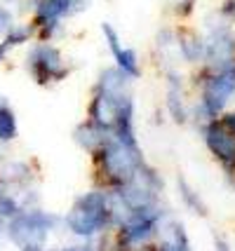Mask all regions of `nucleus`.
<instances>
[{"label":"nucleus","mask_w":235,"mask_h":251,"mask_svg":"<svg viewBox=\"0 0 235 251\" xmlns=\"http://www.w3.org/2000/svg\"><path fill=\"white\" fill-rule=\"evenodd\" d=\"M108 219H111V200L101 193H90L71 209L66 223L76 235H94L108 223Z\"/></svg>","instance_id":"f257e3e1"},{"label":"nucleus","mask_w":235,"mask_h":251,"mask_svg":"<svg viewBox=\"0 0 235 251\" xmlns=\"http://www.w3.org/2000/svg\"><path fill=\"white\" fill-rule=\"evenodd\" d=\"M226 127L235 134V115H228V118H226Z\"/></svg>","instance_id":"f3484780"},{"label":"nucleus","mask_w":235,"mask_h":251,"mask_svg":"<svg viewBox=\"0 0 235 251\" xmlns=\"http://www.w3.org/2000/svg\"><path fill=\"white\" fill-rule=\"evenodd\" d=\"M73 12L71 7V0H43L40 7H38V19L43 24H50L54 26L56 19H61L64 14Z\"/></svg>","instance_id":"6e6552de"},{"label":"nucleus","mask_w":235,"mask_h":251,"mask_svg":"<svg viewBox=\"0 0 235 251\" xmlns=\"http://www.w3.org/2000/svg\"><path fill=\"white\" fill-rule=\"evenodd\" d=\"M179 193H181V200H183V202H186L195 214L207 216V207H205V202H202L200 197H198V193L188 186V181H186V178H179Z\"/></svg>","instance_id":"f8f14e48"},{"label":"nucleus","mask_w":235,"mask_h":251,"mask_svg":"<svg viewBox=\"0 0 235 251\" xmlns=\"http://www.w3.org/2000/svg\"><path fill=\"white\" fill-rule=\"evenodd\" d=\"M28 66H31V73L38 77V82L56 80V77H64V73H66L59 52L50 45H43V47L33 50V54L28 59Z\"/></svg>","instance_id":"39448f33"},{"label":"nucleus","mask_w":235,"mask_h":251,"mask_svg":"<svg viewBox=\"0 0 235 251\" xmlns=\"http://www.w3.org/2000/svg\"><path fill=\"white\" fill-rule=\"evenodd\" d=\"M10 28H12V17H10V12L0 7V35H2V33H7Z\"/></svg>","instance_id":"dca6fc26"},{"label":"nucleus","mask_w":235,"mask_h":251,"mask_svg":"<svg viewBox=\"0 0 235 251\" xmlns=\"http://www.w3.org/2000/svg\"><path fill=\"white\" fill-rule=\"evenodd\" d=\"M17 214H19L17 202L10 200L7 195H0V216H2V219H10V216H17Z\"/></svg>","instance_id":"4468645a"},{"label":"nucleus","mask_w":235,"mask_h":251,"mask_svg":"<svg viewBox=\"0 0 235 251\" xmlns=\"http://www.w3.org/2000/svg\"><path fill=\"white\" fill-rule=\"evenodd\" d=\"M207 136V146L212 148V153L221 160V162L233 169L235 167V134L224 129V127H209L205 131Z\"/></svg>","instance_id":"0eeeda50"},{"label":"nucleus","mask_w":235,"mask_h":251,"mask_svg":"<svg viewBox=\"0 0 235 251\" xmlns=\"http://www.w3.org/2000/svg\"><path fill=\"white\" fill-rule=\"evenodd\" d=\"M17 136V122L7 106L0 103V141H10Z\"/></svg>","instance_id":"ddd939ff"},{"label":"nucleus","mask_w":235,"mask_h":251,"mask_svg":"<svg viewBox=\"0 0 235 251\" xmlns=\"http://www.w3.org/2000/svg\"><path fill=\"white\" fill-rule=\"evenodd\" d=\"M231 56H233V40L228 38V33L216 35L209 43V59L216 64V61H231Z\"/></svg>","instance_id":"9b49d317"},{"label":"nucleus","mask_w":235,"mask_h":251,"mask_svg":"<svg viewBox=\"0 0 235 251\" xmlns=\"http://www.w3.org/2000/svg\"><path fill=\"white\" fill-rule=\"evenodd\" d=\"M157 221H160V211L153 204L141 207V209H132V214L127 216V223H125V228H123V240L127 244L144 242L156 230Z\"/></svg>","instance_id":"20e7f679"},{"label":"nucleus","mask_w":235,"mask_h":251,"mask_svg":"<svg viewBox=\"0 0 235 251\" xmlns=\"http://www.w3.org/2000/svg\"><path fill=\"white\" fill-rule=\"evenodd\" d=\"M141 157L136 148L125 146L123 141H108L104 146V172L118 183H127L139 172Z\"/></svg>","instance_id":"7ed1b4c3"},{"label":"nucleus","mask_w":235,"mask_h":251,"mask_svg":"<svg viewBox=\"0 0 235 251\" xmlns=\"http://www.w3.org/2000/svg\"><path fill=\"white\" fill-rule=\"evenodd\" d=\"M68 251H94V249H90V247H73V249H68Z\"/></svg>","instance_id":"a211bd4d"},{"label":"nucleus","mask_w":235,"mask_h":251,"mask_svg":"<svg viewBox=\"0 0 235 251\" xmlns=\"http://www.w3.org/2000/svg\"><path fill=\"white\" fill-rule=\"evenodd\" d=\"M76 141L80 143V146H85L87 151H97V148H101L104 143H106V136H104V127H80L78 131H76Z\"/></svg>","instance_id":"9d476101"},{"label":"nucleus","mask_w":235,"mask_h":251,"mask_svg":"<svg viewBox=\"0 0 235 251\" xmlns=\"http://www.w3.org/2000/svg\"><path fill=\"white\" fill-rule=\"evenodd\" d=\"M233 92H235V66H231V68H226L221 75L209 80V85L205 89V108L209 113L221 110V106L231 99Z\"/></svg>","instance_id":"423d86ee"},{"label":"nucleus","mask_w":235,"mask_h":251,"mask_svg":"<svg viewBox=\"0 0 235 251\" xmlns=\"http://www.w3.org/2000/svg\"><path fill=\"white\" fill-rule=\"evenodd\" d=\"M52 219L43 211H31V214H17L10 223V237L14 244H19L22 251H43L50 232Z\"/></svg>","instance_id":"f03ea898"},{"label":"nucleus","mask_w":235,"mask_h":251,"mask_svg":"<svg viewBox=\"0 0 235 251\" xmlns=\"http://www.w3.org/2000/svg\"><path fill=\"white\" fill-rule=\"evenodd\" d=\"M162 249L165 251H186L188 242H186V232L179 223H169L162 230Z\"/></svg>","instance_id":"1a4fd4ad"},{"label":"nucleus","mask_w":235,"mask_h":251,"mask_svg":"<svg viewBox=\"0 0 235 251\" xmlns=\"http://www.w3.org/2000/svg\"><path fill=\"white\" fill-rule=\"evenodd\" d=\"M181 50H183L186 59H198V56L202 54V45H200V43H195L193 38L183 40V43H181Z\"/></svg>","instance_id":"2eb2a0df"}]
</instances>
